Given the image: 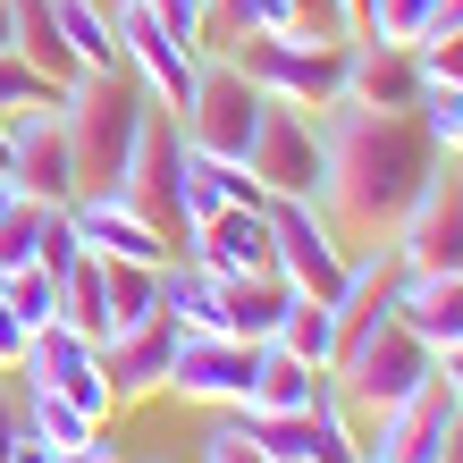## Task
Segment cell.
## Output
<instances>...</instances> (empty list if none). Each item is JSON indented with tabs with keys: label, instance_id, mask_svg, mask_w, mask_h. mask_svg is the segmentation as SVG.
Masks as SVG:
<instances>
[{
	"label": "cell",
	"instance_id": "6da1fadb",
	"mask_svg": "<svg viewBox=\"0 0 463 463\" xmlns=\"http://www.w3.org/2000/svg\"><path fill=\"white\" fill-rule=\"evenodd\" d=\"M430 169H439V152L413 127V110H371V101H345V93L320 110V194L312 203L354 261L388 244L396 211L421 194Z\"/></svg>",
	"mask_w": 463,
	"mask_h": 463
},
{
	"label": "cell",
	"instance_id": "7a4b0ae2",
	"mask_svg": "<svg viewBox=\"0 0 463 463\" xmlns=\"http://www.w3.org/2000/svg\"><path fill=\"white\" fill-rule=\"evenodd\" d=\"M60 127H68V160H76V194H110L127 177L135 144L152 127V93L135 76H76L60 93Z\"/></svg>",
	"mask_w": 463,
	"mask_h": 463
},
{
	"label": "cell",
	"instance_id": "3957f363",
	"mask_svg": "<svg viewBox=\"0 0 463 463\" xmlns=\"http://www.w3.org/2000/svg\"><path fill=\"white\" fill-rule=\"evenodd\" d=\"M228 60L253 76L269 101H295V110H329L345 93V60L354 34H312V25H269V34H228Z\"/></svg>",
	"mask_w": 463,
	"mask_h": 463
},
{
	"label": "cell",
	"instance_id": "277c9868",
	"mask_svg": "<svg viewBox=\"0 0 463 463\" xmlns=\"http://www.w3.org/2000/svg\"><path fill=\"white\" fill-rule=\"evenodd\" d=\"M337 396H345V413H354V430H363L371 413H388V404H404L413 388H430L439 379V354H430L404 320H388V329H371L354 354H337Z\"/></svg>",
	"mask_w": 463,
	"mask_h": 463
},
{
	"label": "cell",
	"instance_id": "5b68a950",
	"mask_svg": "<svg viewBox=\"0 0 463 463\" xmlns=\"http://www.w3.org/2000/svg\"><path fill=\"white\" fill-rule=\"evenodd\" d=\"M253 118H261V85L244 76L220 43L194 60V93H185L177 110V135L211 160H244V144H253Z\"/></svg>",
	"mask_w": 463,
	"mask_h": 463
},
{
	"label": "cell",
	"instance_id": "8992f818",
	"mask_svg": "<svg viewBox=\"0 0 463 463\" xmlns=\"http://www.w3.org/2000/svg\"><path fill=\"white\" fill-rule=\"evenodd\" d=\"M379 253L396 269H463V160H439L421 177V194L396 211Z\"/></svg>",
	"mask_w": 463,
	"mask_h": 463
},
{
	"label": "cell",
	"instance_id": "52a82bcc",
	"mask_svg": "<svg viewBox=\"0 0 463 463\" xmlns=\"http://www.w3.org/2000/svg\"><path fill=\"white\" fill-rule=\"evenodd\" d=\"M244 177L269 194H320V110H295V101H269L261 93V118H253V144H244Z\"/></svg>",
	"mask_w": 463,
	"mask_h": 463
},
{
	"label": "cell",
	"instance_id": "ba28073f",
	"mask_svg": "<svg viewBox=\"0 0 463 463\" xmlns=\"http://www.w3.org/2000/svg\"><path fill=\"white\" fill-rule=\"evenodd\" d=\"M269 253H279V279L295 295H320V304H329L345 287V269H354L337 228L320 220V203H304V194H269Z\"/></svg>",
	"mask_w": 463,
	"mask_h": 463
},
{
	"label": "cell",
	"instance_id": "9c48e42d",
	"mask_svg": "<svg viewBox=\"0 0 463 463\" xmlns=\"http://www.w3.org/2000/svg\"><path fill=\"white\" fill-rule=\"evenodd\" d=\"M261 354L253 337H228V329H194V337H177V363H169V396L177 404H211V413H228V404L253 396V371H261Z\"/></svg>",
	"mask_w": 463,
	"mask_h": 463
},
{
	"label": "cell",
	"instance_id": "30bf717a",
	"mask_svg": "<svg viewBox=\"0 0 463 463\" xmlns=\"http://www.w3.org/2000/svg\"><path fill=\"white\" fill-rule=\"evenodd\" d=\"M455 430H463L455 396L430 379V388H413L404 404H388V413L363 421V463H447Z\"/></svg>",
	"mask_w": 463,
	"mask_h": 463
},
{
	"label": "cell",
	"instance_id": "8fae6325",
	"mask_svg": "<svg viewBox=\"0 0 463 463\" xmlns=\"http://www.w3.org/2000/svg\"><path fill=\"white\" fill-rule=\"evenodd\" d=\"M194 60H203V51H185L144 0H118V68L152 93V110H169V118L185 110V93H194Z\"/></svg>",
	"mask_w": 463,
	"mask_h": 463
},
{
	"label": "cell",
	"instance_id": "7c38bea8",
	"mask_svg": "<svg viewBox=\"0 0 463 463\" xmlns=\"http://www.w3.org/2000/svg\"><path fill=\"white\" fill-rule=\"evenodd\" d=\"M17 379H25V388H60V396H76L93 421H110V413H118V404H110V379H101V337L68 329V320H43V329L25 337Z\"/></svg>",
	"mask_w": 463,
	"mask_h": 463
},
{
	"label": "cell",
	"instance_id": "4fadbf2b",
	"mask_svg": "<svg viewBox=\"0 0 463 463\" xmlns=\"http://www.w3.org/2000/svg\"><path fill=\"white\" fill-rule=\"evenodd\" d=\"M177 320L169 312H152V320H135V329L118 337H101V379H110V404L127 413V404H152V396H169V363H177Z\"/></svg>",
	"mask_w": 463,
	"mask_h": 463
},
{
	"label": "cell",
	"instance_id": "5bb4252c",
	"mask_svg": "<svg viewBox=\"0 0 463 463\" xmlns=\"http://www.w3.org/2000/svg\"><path fill=\"white\" fill-rule=\"evenodd\" d=\"M68 228H76V244H85L93 261H152V269L177 261V236L152 228L144 211L118 203V194H76L68 203Z\"/></svg>",
	"mask_w": 463,
	"mask_h": 463
},
{
	"label": "cell",
	"instance_id": "9a60e30c",
	"mask_svg": "<svg viewBox=\"0 0 463 463\" xmlns=\"http://www.w3.org/2000/svg\"><path fill=\"white\" fill-rule=\"evenodd\" d=\"M177 253H194L220 279H269L279 253H269V203H228L220 220H203L194 236H177Z\"/></svg>",
	"mask_w": 463,
	"mask_h": 463
},
{
	"label": "cell",
	"instance_id": "2e32d148",
	"mask_svg": "<svg viewBox=\"0 0 463 463\" xmlns=\"http://www.w3.org/2000/svg\"><path fill=\"white\" fill-rule=\"evenodd\" d=\"M9 177H17V194L76 203V160H68L60 101H51V110H25V118H9Z\"/></svg>",
	"mask_w": 463,
	"mask_h": 463
},
{
	"label": "cell",
	"instance_id": "e0dca14e",
	"mask_svg": "<svg viewBox=\"0 0 463 463\" xmlns=\"http://www.w3.org/2000/svg\"><path fill=\"white\" fill-rule=\"evenodd\" d=\"M396 320L430 354L463 345V269H396Z\"/></svg>",
	"mask_w": 463,
	"mask_h": 463
},
{
	"label": "cell",
	"instance_id": "ac0fdd59",
	"mask_svg": "<svg viewBox=\"0 0 463 463\" xmlns=\"http://www.w3.org/2000/svg\"><path fill=\"white\" fill-rule=\"evenodd\" d=\"M345 101H371V110H413V101H421V60H413V43L354 34V60H345Z\"/></svg>",
	"mask_w": 463,
	"mask_h": 463
},
{
	"label": "cell",
	"instance_id": "d6986e66",
	"mask_svg": "<svg viewBox=\"0 0 463 463\" xmlns=\"http://www.w3.org/2000/svg\"><path fill=\"white\" fill-rule=\"evenodd\" d=\"M228 203H261V185L244 177V160H211V152L185 144V160H177V236H194L203 220H220Z\"/></svg>",
	"mask_w": 463,
	"mask_h": 463
},
{
	"label": "cell",
	"instance_id": "ffe728a7",
	"mask_svg": "<svg viewBox=\"0 0 463 463\" xmlns=\"http://www.w3.org/2000/svg\"><path fill=\"white\" fill-rule=\"evenodd\" d=\"M43 9H51L68 60L85 76H118V9H110V0H43Z\"/></svg>",
	"mask_w": 463,
	"mask_h": 463
},
{
	"label": "cell",
	"instance_id": "44dd1931",
	"mask_svg": "<svg viewBox=\"0 0 463 463\" xmlns=\"http://www.w3.org/2000/svg\"><path fill=\"white\" fill-rule=\"evenodd\" d=\"M287 279L269 269V279H220V329L228 337H253V345H269L279 337V320H287Z\"/></svg>",
	"mask_w": 463,
	"mask_h": 463
},
{
	"label": "cell",
	"instance_id": "7402d4cb",
	"mask_svg": "<svg viewBox=\"0 0 463 463\" xmlns=\"http://www.w3.org/2000/svg\"><path fill=\"white\" fill-rule=\"evenodd\" d=\"M329 396V371H312V363H295V354H279L269 345L261 354V371H253V396L244 404H261V413H312V404ZM236 413V404H228Z\"/></svg>",
	"mask_w": 463,
	"mask_h": 463
},
{
	"label": "cell",
	"instance_id": "603a6c76",
	"mask_svg": "<svg viewBox=\"0 0 463 463\" xmlns=\"http://www.w3.org/2000/svg\"><path fill=\"white\" fill-rule=\"evenodd\" d=\"M160 312V269L152 261H101V337L135 329Z\"/></svg>",
	"mask_w": 463,
	"mask_h": 463
},
{
	"label": "cell",
	"instance_id": "cb8c5ba5",
	"mask_svg": "<svg viewBox=\"0 0 463 463\" xmlns=\"http://www.w3.org/2000/svg\"><path fill=\"white\" fill-rule=\"evenodd\" d=\"M269 345L295 354V363H312V371H337V312L320 304V295H287V320H279Z\"/></svg>",
	"mask_w": 463,
	"mask_h": 463
},
{
	"label": "cell",
	"instance_id": "d4e9b609",
	"mask_svg": "<svg viewBox=\"0 0 463 463\" xmlns=\"http://www.w3.org/2000/svg\"><path fill=\"white\" fill-rule=\"evenodd\" d=\"M17 421L34 430L43 447H85L93 430H110V421H93L76 396H60V388H25V404H17Z\"/></svg>",
	"mask_w": 463,
	"mask_h": 463
},
{
	"label": "cell",
	"instance_id": "484cf974",
	"mask_svg": "<svg viewBox=\"0 0 463 463\" xmlns=\"http://www.w3.org/2000/svg\"><path fill=\"white\" fill-rule=\"evenodd\" d=\"M17 60H34L51 85H76V76H85V68L68 60V43H60V25H51L43 0H17Z\"/></svg>",
	"mask_w": 463,
	"mask_h": 463
},
{
	"label": "cell",
	"instance_id": "4316f807",
	"mask_svg": "<svg viewBox=\"0 0 463 463\" xmlns=\"http://www.w3.org/2000/svg\"><path fill=\"white\" fill-rule=\"evenodd\" d=\"M413 127L430 135V152H439V160H463V85H430V76H421Z\"/></svg>",
	"mask_w": 463,
	"mask_h": 463
},
{
	"label": "cell",
	"instance_id": "83f0119b",
	"mask_svg": "<svg viewBox=\"0 0 463 463\" xmlns=\"http://www.w3.org/2000/svg\"><path fill=\"white\" fill-rule=\"evenodd\" d=\"M0 295H9V312L25 329H43V320H60V269L25 261V269H0Z\"/></svg>",
	"mask_w": 463,
	"mask_h": 463
},
{
	"label": "cell",
	"instance_id": "f1b7e54d",
	"mask_svg": "<svg viewBox=\"0 0 463 463\" xmlns=\"http://www.w3.org/2000/svg\"><path fill=\"white\" fill-rule=\"evenodd\" d=\"M68 85H51L34 60H17V51H0V118H25V110H51Z\"/></svg>",
	"mask_w": 463,
	"mask_h": 463
},
{
	"label": "cell",
	"instance_id": "f546056e",
	"mask_svg": "<svg viewBox=\"0 0 463 463\" xmlns=\"http://www.w3.org/2000/svg\"><path fill=\"white\" fill-rule=\"evenodd\" d=\"M439 25V0H363V34L379 43H421Z\"/></svg>",
	"mask_w": 463,
	"mask_h": 463
},
{
	"label": "cell",
	"instance_id": "4dcf8cb0",
	"mask_svg": "<svg viewBox=\"0 0 463 463\" xmlns=\"http://www.w3.org/2000/svg\"><path fill=\"white\" fill-rule=\"evenodd\" d=\"M211 17L228 34H269V25H295V0H211Z\"/></svg>",
	"mask_w": 463,
	"mask_h": 463
},
{
	"label": "cell",
	"instance_id": "1f68e13d",
	"mask_svg": "<svg viewBox=\"0 0 463 463\" xmlns=\"http://www.w3.org/2000/svg\"><path fill=\"white\" fill-rule=\"evenodd\" d=\"M144 9L169 25L185 51H211V25H220V17H211V0H144Z\"/></svg>",
	"mask_w": 463,
	"mask_h": 463
},
{
	"label": "cell",
	"instance_id": "d6a6232c",
	"mask_svg": "<svg viewBox=\"0 0 463 463\" xmlns=\"http://www.w3.org/2000/svg\"><path fill=\"white\" fill-rule=\"evenodd\" d=\"M413 60H421L430 85H463V34H421V43H413Z\"/></svg>",
	"mask_w": 463,
	"mask_h": 463
},
{
	"label": "cell",
	"instance_id": "836d02e7",
	"mask_svg": "<svg viewBox=\"0 0 463 463\" xmlns=\"http://www.w3.org/2000/svg\"><path fill=\"white\" fill-rule=\"evenodd\" d=\"M203 463H269V455H261V447H253V439H244V430L220 413V421L203 430Z\"/></svg>",
	"mask_w": 463,
	"mask_h": 463
},
{
	"label": "cell",
	"instance_id": "e575fe53",
	"mask_svg": "<svg viewBox=\"0 0 463 463\" xmlns=\"http://www.w3.org/2000/svg\"><path fill=\"white\" fill-rule=\"evenodd\" d=\"M25 337H34V329H25V320L9 312V295H0V379H17V363H25Z\"/></svg>",
	"mask_w": 463,
	"mask_h": 463
},
{
	"label": "cell",
	"instance_id": "d590c367",
	"mask_svg": "<svg viewBox=\"0 0 463 463\" xmlns=\"http://www.w3.org/2000/svg\"><path fill=\"white\" fill-rule=\"evenodd\" d=\"M51 463H127V455L110 447V430H93V439H85V447H60V455H51Z\"/></svg>",
	"mask_w": 463,
	"mask_h": 463
},
{
	"label": "cell",
	"instance_id": "8d00e7d4",
	"mask_svg": "<svg viewBox=\"0 0 463 463\" xmlns=\"http://www.w3.org/2000/svg\"><path fill=\"white\" fill-rule=\"evenodd\" d=\"M439 388L455 396V413H463V345H447V354H439Z\"/></svg>",
	"mask_w": 463,
	"mask_h": 463
},
{
	"label": "cell",
	"instance_id": "74e56055",
	"mask_svg": "<svg viewBox=\"0 0 463 463\" xmlns=\"http://www.w3.org/2000/svg\"><path fill=\"white\" fill-rule=\"evenodd\" d=\"M17 430H25V421H17V396L0 388V463H9V447H17Z\"/></svg>",
	"mask_w": 463,
	"mask_h": 463
},
{
	"label": "cell",
	"instance_id": "f35d334b",
	"mask_svg": "<svg viewBox=\"0 0 463 463\" xmlns=\"http://www.w3.org/2000/svg\"><path fill=\"white\" fill-rule=\"evenodd\" d=\"M51 455H60V447H43L34 430H17V447H9V463H51Z\"/></svg>",
	"mask_w": 463,
	"mask_h": 463
},
{
	"label": "cell",
	"instance_id": "ab89813d",
	"mask_svg": "<svg viewBox=\"0 0 463 463\" xmlns=\"http://www.w3.org/2000/svg\"><path fill=\"white\" fill-rule=\"evenodd\" d=\"M430 34H463V0H439V25Z\"/></svg>",
	"mask_w": 463,
	"mask_h": 463
},
{
	"label": "cell",
	"instance_id": "60d3db41",
	"mask_svg": "<svg viewBox=\"0 0 463 463\" xmlns=\"http://www.w3.org/2000/svg\"><path fill=\"white\" fill-rule=\"evenodd\" d=\"M0 51H17V0H0Z\"/></svg>",
	"mask_w": 463,
	"mask_h": 463
},
{
	"label": "cell",
	"instance_id": "b9f144b4",
	"mask_svg": "<svg viewBox=\"0 0 463 463\" xmlns=\"http://www.w3.org/2000/svg\"><path fill=\"white\" fill-rule=\"evenodd\" d=\"M9 203H17V177H9V169H0V211H9Z\"/></svg>",
	"mask_w": 463,
	"mask_h": 463
},
{
	"label": "cell",
	"instance_id": "7bdbcfd3",
	"mask_svg": "<svg viewBox=\"0 0 463 463\" xmlns=\"http://www.w3.org/2000/svg\"><path fill=\"white\" fill-rule=\"evenodd\" d=\"M345 9H354V34H363V0H345Z\"/></svg>",
	"mask_w": 463,
	"mask_h": 463
},
{
	"label": "cell",
	"instance_id": "ee69618b",
	"mask_svg": "<svg viewBox=\"0 0 463 463\" xmlns=\"http://www.w3.org/2000/svg\"><path fill=\"white\" fill-rule=\"evenodd\" d=\"M110 9H118V0H110Z\"/></svg>",
	"mask_w": 463,
	"mask_h": 463
}]
</instances>
